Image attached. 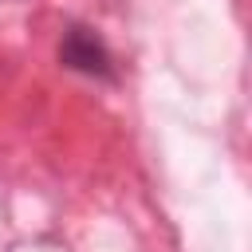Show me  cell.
Segmentation results:
<instances>
[{"mask_svg":"<svg viewBox=\"0 0 252 252\" xmlns=\"http://www.w3.org/2000/svg\"><path fill=\"white\" fill-rule=\"evenodd\" d=\"M59 59L79 71V75H91V79H110L114 75V59L106 51V43L91 32V28H67L63 43H59Z\"/></svg>","mask_w":252,"mask_h":252,"instance_id":"cell-1","label":"cell"}]
</instances>
